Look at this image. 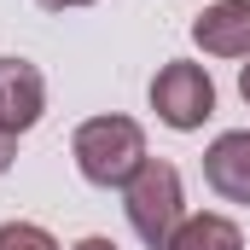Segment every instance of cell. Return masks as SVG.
Returning <instances> with one entry per match:
<instances>
[{"label": "cell", "mask_w": 250, "mask_h": 250, "mask_svg": "<svg viewBox=\"0 0 250 250\" xmlns=\"http://www.w3.org/2000/svg\"><path fill=\"white\" fill-rule=\"evenodd\" d=\"M123 209H128V227L134 239L151 250H163L175 239V227L187 221V187H181V169L163 163V157H146L140 175L123 187Z\"/></svg>", "instance_id": "7a4b0ae2"}, {"label": "cell", "mask_w": 250, "mask_h": 250, "mask_svg": "<svg viewBox=\"0 0 250 250\" xmlns=\"http://www.w3.org/2000/svg\"><path fill=\"white\" fill-rule=\"evenodd\" d=\"M204 181H209L215 198L250 209V128H233V134H215V140H209V151H204Z\"/></svg>", "instance_id": "8992f818"}, {"label": "cell", "mask_w": 250, "mask_h": 250, "mask_svg": "<svg viewBox=\"0 0 250 250\" xmlns=\"http://www.w3.org/2000/svg\"><path fill=\"white\" fill-rule=\"evenodd\" d=\"M146 99H151L157 123L175 128V134H192V128H204L209 117H215V82H209L204 64H192V59H169L157 76H151Z\"/></svg>", "instance_id": "3957f363"}, {"label": "cell", "mask_w": 250, "mask_h": 250, "mask_svg": "<svg viewBox=\"0 0 250 250\" xmlns=\"http://www.w3.org/2000/svg\"><path fill=\"white\" fill-rule=\"evenodd\" d=\"M12 163H18V134H6V128H0V175H6Z\"/></svg>", "instance_id": "9c48e42d"}, {"label": "cell", "mask_w": 250, "mask_h": 250, "mask_svg": "<svg viewBox=\"0 0 250 250\" xmlns=\"http://www.w3.org/2000/svg\"><path fill=\"white\" fill-rule=\"evenodd\" d=\"M41 117H47V76L29 59L6 53L0 59V128L6 134H29Z\"/></svg>", "instance_id": "277c9868"}, {"label": "cell", "mask_w": 250, "mask_h": 250, "mask_svg": "<svg viewBox=\"0 0 250 250\" xmlns=\"http://www.w3.org/2000/svg\"><path fill=\"white\" fill-rule=\"evenodd\" d=\"M70 250H117V245H111V239H105V233H87V239H82V245H70Z\"/></svg>", "instance_id": "30bf717a"}, {"label": "cell", "mask_w": 250, "mask_h": 250, "mask_svg": "<svg viewBox=\"0 0 250 250\" xmlns=\"http://www.w3.org/2000/svg\"><path fill=\"white\" fill-rule=\"evenodd\" d=\"M70 157H76V169H82L87 187H105V192L117 187L123 192L151 151H146V128L134 123V117H117L111 111V117H87L70 134Z\"/></svg>", "instance_id": "6da1fadb"}, {"label": "cell", "mask_w": 250, "mask_h": 250, "mask_svg": "<svg viewBox=\"0 0 250 250\" xmlns=\"http://www.w3.org/2000/svg\"><path fill=\"white\" fill-rule=\"evenodd\" d=\"M192 41L204 59H250V0H215L192 18Z\"/></svg>", "instance_id": "5b68a950"}, {"label": "cell", "mask_w": 250, "mask_h": 250, "mask_svg": "<svg viewBox=\"0 0 250 250\" xmlns=\"http://www.w3.org/2000/svg\"><path fill=\"white\" fill-rule=\"evenodd\" d=\"M0 250H59V239L41 221H6L0 227Z\"/></svg>", "instance_id": "ba28073f"}, {"label": "cell", "mask_w": 250, "mask_h": 250, "mask_svg": "<svg viewBox=\"0 0 250 250\" xmlns=\"http://www.w3.org/2000/svg\"><path fill=\"white\" fill-rule=\"evenodd\" d=\"M35 6H47V12H76V6H93V0H35Z\"/></svg>", "instance_id": "8fae6325"}, {"label": "cell", "mask_w": 250, "mask_h": 250, "mask_svg": "<svg viewBox=\"0 0 250 250\" xmlns=\"http://www.w3.org/2000/svg\"><path fill=\"white\" fill-rule=\"evenodd\" d=\"M239 93H245V105H250V59H245V70H239Z\"/></svg>", "instance_id": "7c38bea8"}, {"label": "cell", "mask_w": 250, "mask_h": 250, "mask_svg": "<svg viewBox=\"0 0 250 250\" xmlns=\"http://www.w3.org/2000/svg\"><path fill=\"white\" fill-rule=\"evenodd\" d=\"M163 250H245V233H239V221H227L215 209H198L175 227V239Z\"/></svg>", "instance_id": "52a82bcc"}]
</instances>
